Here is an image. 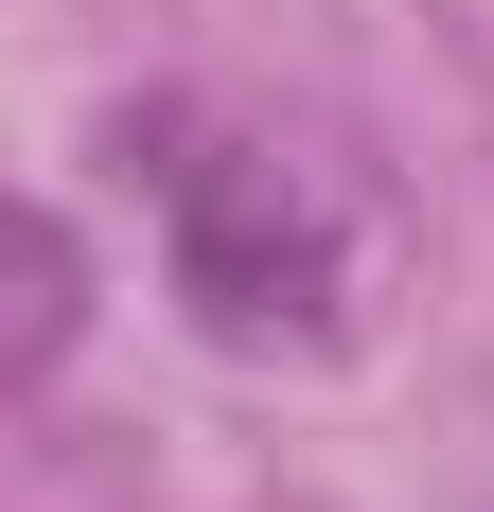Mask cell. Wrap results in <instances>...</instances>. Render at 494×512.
<instances>
[{
    "label": "cell",
    "instance_id": "1",
    "mask_svg": "<svg viewBox=\"0 0 494 512\" xmlns=\"http://www.w3.org/2000/svg\"><path fill=\"white\" fill-rule=\"evenodd\" d=\"M159 177V283L195 318L212 354H336L353 318H371V195H353V159L283 142V124H212V106H159L124 124Z\"/></svg>",
    "mask_w": 494,
    "mask_h": 512
}]
</instances>
